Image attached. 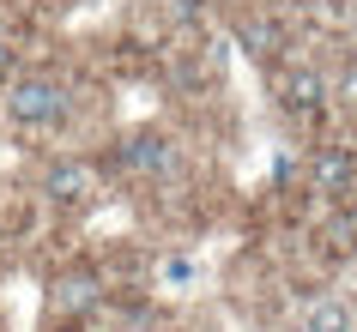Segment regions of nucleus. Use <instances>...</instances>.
Segmentation results:
<instances>
[{"instance_id":"2","label":"nucleus","mask_w":357,"mask_h":332,"mask_svg":"<svg viewBox=\"0 0 357 332\" xmlns=\"http://www.w3.org/2000/svg\"><path fill=\"white\" fill-rule=\"evenodd\" d=\"M67 115H73V97L61 79H43V73H24L6 85V121L24 133H55L67 127Z\"/></svg>"},{"instance_id":"10","label":"nucleus","mask_w":357,"mask_h":332,"mask_svg":"<svg viewBox=\"0 0 357 332\" xmlns=\"http://www.w3.org/2000/svg\"><path fill=\"white\" fill-rule=\"evenodd\" d=\"M43 332H91V326H79V320H43Z\"/></svg>"},{"instance_id":"4","label":"nucleus","mask_w":357,"mask_h":332,"mask_svg":"<svg viewBox=\"0 0 357 332\" xmlns=\"http://www.w3.org/2000/svg\"><path fill=\"white\" fill-rule=\"evenodd\" d=\"M43 200L55 212H91L103 205V169L91 157H55L43 169Z\"/></svg>"},{"instance_id":"9","label":"nucleus","mask_w":357,"mask_h":332,"mask_svg":"<svg viewBox=\"0 0 357 332\" xmlns=\"http://www.w3.org/2000/svg\"><path fill=\"white\" fill-rule=\"evenodd\" d=\"M13 61H19V49H13V37H0V79L13 73Z\"/></svg>"},{"instance_id":"8","label":"nucleus","mask_w":357,"mask_h":332,"mask_svg":"<svg viewBox=\"0 0 357 332\" xmlns=\"http://www.w3.org/2000/svg\"><path fill=\"white\" fill-rule=\"evenodd\" d=\"M243 42L255 49V55H273V49H279V24H261V19L243 24Z\"/></svg>"},{"instance_id":"5","label":"nucleus","mask_w":357,"mask_h":332,"mask_svg":"<svg viewBox=\"0 0 357 332\" xmlns=\"http://www.w3.org/2000/svg\"><path fill=\"white\" fill-rule=\"evenodd\" d=\"M303 182H309V193H315L321 205H345L357 193V151L351 145H315Z\"/></svg>"},{"instance_id":"1","label":"nucleus","mask_w":357,"mask_h":332,"mask_svg":"<svg viewBox=\"0 0 357 332\" xmlns=\"http://www.w3.org/2000/svg\"><path fill=\"white\" fill-rule=\"evenodd\" d=\"M115 278L103 272V266H91V260H73V266H55L49 272V284H43V320H79V326H91L97 314L109 308Z\"/></svg>"},{"instance_id":"7","label":"nucleus","mask_w":357,"mask_h":332,"mask_svg":"<svg viewBox=\"0 0 357 332\" xmlns=\"http://www.w3.org/2000/svg\"><path fill=\"white\" fill-rule=\"evenodd\" d=\"M297 332H357V302L351 296H309L297 308Z\"/></svg>"},{"instance_id":"6","label":"nucleus","mask_w":357,"mask_h":332,"mask_svg":"<svg viewBox=\"0 0 357 332\" xmlns=\"http://www.w3.org/2000/svg\"><path fill=\"white\" fill-rule=\"evenodd\" d=\"M279 109L291 121H321L327 115V79L315 67H284L279 73Z\"/></svg>"},{"instance_id":"3","label":"nucleus","mask_w":357,"mask_h":332,"mask_svg":"<svg viewBox=\"0 0 357 332\" xmlns=\"http://www.w3.org/2000/svg\"><path fill=\"white\" fill-rule=\"evenodd\" d=\"M176 139H169L164 127H139V133H128L121 145L109 151V164H115V175H128L133 187H151V182H169L176 175Z\"/></svg>"}]
</instances>
